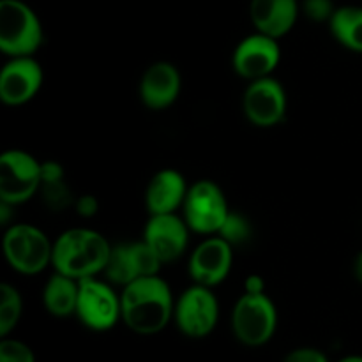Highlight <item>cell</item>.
I'll use <instances>...</instances> for the list:
<instances>
[{
  "label": "cell",
  "mask_w": 362,
  "mask_h": 362,
  "mask_svg": "<svg viewBox=\"0 0 362 362\" xmlns=\"http://www.w3.org/2000/svg\"><path fill=\"white\" fill-rule=\"evenodd\" d=\"M122 322L141 336L158 334L173 318L172 288L159 274L140 278L122 286Z\"/></svg>",
  "instance_id": "1"
},
{
  "label": "cell",
  "mask_w": 362,
  "mask_h": 362,
  "mask_svg": "<svg viewBox=\"0 0 362 362\" xmlns=\"http://www.w3.org/2000/svg\"><path fill=\"white\" fill-rule=\"evenodd\" d=\"M112 244L92 228H71L53 243L52 267L73 279L95 278L103 274L112 255Z\"/></svg>",
  "instance_id": "2"
},
{
  "label": "cell",
  "mask_w": 362,
  "mask_h": 362,
  "mask_svg": "<svg viewBox=\"0 0 362 362\" xmlns=\"http://www.w3.org/2000/svg\"><path fill=\"white\" fill-rule=\"evenodd\" d=\"M45 41L35 11L23 0H0V49L4 55L34 57Z\"/></svg>",
  "instance_id": "3"
},
{
  "label": "cell",
  "mask_w": 362,
  "mask_h": 362,
  "mask_svg": "<svg viewBox=\"0 0 362 362\" xmlns=\"http://www.w3.org/2000/svg\"><path fill=\"white\" fill-rule=\"evenodd\" d=\"M4 258L11 269L25 276L45 271L53 260V243L42 230L27 223L7 226L2 239Z\"/></svg>",
  "instance_id": "4"
},
{
  "label": "cell",
  "mask_w": 362,
  "mask_h": 362,
  "mask_svg": "<svg viewBox=\"0 0 362 362\" xmlns=\"http://www.w3.org/2000/svg\"><path fill=\"white\" fill-rule=\"evenodd\" d=\"M278 327V310L267 293H247L232 311V331L237 341L257 349L269 343Z\"/></svg>",
  "instance_id": "5"
},
{
  "label": "cell",
  "mask_w": 362,
  "mask_h": 362,
  "mask_svg": "<svg viewBox=\"0 0 362 362\" xmlns=\"http://www.w3.org/2000/svg\"><path fill=\"white\" fill-rule=\"evenodd\" d=\"M184 221L191 232L200 235H218L230 211L228 200L214 180L202 179L191 184L182 205Z\"/></svg>",
  "instance_id": "6"
},
{
  "label": "cell",
  "mask_w": 362,
  "mask_h": 362,
  "mask_svg": "<svg viewBox=\"0 0 362 362\" xmlns=\"http://www.w3.org/2000/svg\"><path fill=\"white\" fill-rule=\"evenodd\" d=\"M78 320L90 331H110L122 320L120 296L112 288V283L95 278L80 279L76 313Z\"/></svg>",
  "instance_id": "7"
},
{
  "label": "cell",
  "mask_w": 362,
  "mask_h": 362,
  "mask_svg": "<svg viewBox=\"0 0 362 362\" xmlns=\"http://www.w3.org/2000/svg\"><path fill=\"white\" fill-rule=\"evenodd\" d=\"M41 163L27 151L11 148L0 156V202L21 205L41 191Z\"/></svg>",
  "instance_id": "8"
},
{
  "label": "cell",
  "mask_w": 362,
  "mask_h": 362,
  "mask_svg": "<svg viewBox=\"0 0 362 362\" xmlns=\"http://www.w3.org/2000/svg\"><path fill=\"white\" fill-rule=\"evenodd\" d=\"M173 320L179 331L187 338H205L218 325V297L212 293V288L194 283L175 300Z\"/></svg>",
  "instance_id": "9"
},
{
  "label": "cell",
  "mask_w": 362,
  "mask_h": 362,
  "mask_svg": "<svg viewBox=\"0 0 362 362\" xmlns=\"http://www.w3.org/2000/svg\"><path fill=\"white\" fill-rule=\"evenodd\" d=\"M243 112L255 127L269 129L285 120L288 98L281 81L274 76L250 81L243 95Z\"/></svg>",
  "instance_id": "10"
},
{
  "label": "cell",
  "mask_w": 362,
  "mask_h": 362,
  "mask_svg": "<svg viewBox=\"0 0 362 362\" xmlns=\"http://www.w3.org/2000/svg\"><path fill=\"white\" fill-rule=\"evenodd\" d=\"M161 265L163 262L156 257L151 246L141 239L136 243L113 246L103 276L108 283L126 286L140 278L159 274Z\"/></svg>",
  "instance_id": "11"
},
{
  "label": "cell",
  "mask_w": 362,
  "mask_h": 362,
  "mask_svg": "<svg viewBox=\"0 0 362 362\" xmlns=\"http://www.w3.org/2000/svg\"><path fill=\"white\" fill-rule=\"evenodd\" d=\"M279 62H281L279 39L260 34V32L244 37L235 46L232 55L233 71L237 76L247 81L272 76Z\"/></svg>",
  "instance_id": "12"
},
{
  "label": "cell",
  "mask_w": 362,
  "mask_h": 362,
  "mask_svg": "<svg viewBox=\"0 0 362 362\" xmlns=\"http://www.w3.org/2000/svg\"><path fill=\"white\" fill-rule=\"evenodd\" d=\"M232 265V244H228L219 235H209L191 253L187 271H189L193 283L214 288L228 278Z\"/></svg>",
  "instance_id": "13"
},
{
  "label": "cell",
  "mask_w": 362,
  "mask_h": 362,
  "mask_svg": "<svg viewBox=\"0 0 362 362\" xmlns=\"http://www.w3.org/2000/svg\"><path fill=\"white\" fill-rule=\"evenodd\" d=\"M45 73L34 57H11L0 71V99L7 106H23L41 90Z\"/></svg>",
  "instance_id": "14"
},
{
  "label": "cell",
  "mask_w": 362,
  "mask_h": 362,
  "mask_svg": "<svg viewBox=\"0 0 362 362\" xmlns=\"http://www.w3.org/2000/svg\"><path fill=\"white\" fill-rule=\"evenodd\" d=\"M191 228L184 221L182 216L175 214H156L151 216L145 225L141 239L151 246L156 257L163 264L175 262L186 253L189 244Z\"/></svg>",
  "instance_id": "15"
},
{
  "label": "cell",
  "mask_w": 362,
  "mask_h": 362,
  "mask_svg": "<svg viewBox=\"0 0 362 362\" xmlns=\"http://www.w3.org/2000/svg\"><path fill=\"white\" fill-rule=\"evenodd\" d=\"M182 88V78L172 62L159 60L145 69L140 80V99L152 112L173 106Z\"/></svg>",
  "instance_id": "16"
},
{
  "label": "cell",
  "mask_w": 362,
  "mask_h": 362,
  "mask_svg": "<svg viewBox=\"0 0 362 362\" xmlns=\"http://www.w3.org/2000/svg\"><path fill=\"white\" fill-rule=\"evenodd\" d=\"M189 184L186 177L173 168H163L154 173L145 189V207L148 214H175L182 209Z\"/></svg>",
  "instance_id": "17"
},
{
  "label": "cell",
  "mask_w": 362,
  "mask_h": 362,
  "mask_svg": "<svg viewBox=\"0 0 362 362\" xmlns=\"http://www.w3.org/2000/svg\"><path fill=\"white\" fill-rule=\"evenodd\" d=\"M300 14L299 0H251L250 20L260 34L281 39L296 27Z\"/></svg>",
  "instance_id": "18"
},
{
  "label": "cell",
  "mask_w": 362,
  "mask_h": 362,
  "mask_svg": "<svg viewBox=\"0 0 362 362\" xmlns=\"http://www.w3.org/2000/svg\"><path fill=\"white\" fill-rule=\"evenodd\" d=\"M80 281L66 274L55 272L46 281L42 290V304L46 311L57 318H66L76 313Z\"/></svg>",
  "instance_id": "19"
},
{
  "label": "cell",
  "mask_w": 362,
  "mask_h": 362,
  "mask_svg": "<svg viewBox=\"0 0 362 362\" xmlns=\"http://www.w3.org/2000/svg\"><path fill=\"white\" fill-rule=\"evenodd\" d=\"M329 30L343 48L354 53H362V7H338L329 21Z\"/></svg>",
  "instance_id": "20"
},
{
  "label": "cell",
  "mask_w": 362,
  "mask_h": 362,
  "mask_svg": "<svg viewBox=\"0 0 362 362\" xmlns=\"http://www.w3.org/2000/svg\"><path fill=\"white\" fill-rule=\"evenodd\" d=\"M23 313V300L16 286L9 283L0 285V338H7L20 322Z\"/></svg>",
  "instance_id": "21"
},
{
  "label": "cell",
  "mask_w": 362,
  "mask_h": 362,
  "mask_svg": "<svg viewBox=\"0 0 362 362\" xmlns=\"http://www.w3.org/2000/svg\"><path fill=\"white\" fill-rule=\"evenodd\" d=\"M218 235L223 237L232 246H240V244L250 240L251 225L244 216L237 214V212H230L226 221L223 223L221 230L218 232Z\"/></svg>",
  "instance_id": "22"
},
{
  "label": "cell",
  "mask_w": 362,
  "mask_h": 362,
  "mask_svg": "<svg viewBox=\"0 0 362 362\" xmlns=\"http://www.w3.org/2000/svg\"><path fill=\"white\" fill-rule=\"evenodd\" d=\"M41 193L46 205L53 209V211H62L67 205L74 204L73 194H71L69 187H67L66 179L55 180V182H45L41 186Z\"/></svg>",
  "instance_id": "23"
},
{
  "label": "cell",
  "mask_w": 362,
  "mask_h": 362,
  "mask_svg": "<svg viewBox=\"0 0 362 362\" xmlns=\"http://www.w3.org/2000/svg\"><path fill=\"white\" fill-rule=\"evenodd\" d=\"M0 362H35V356L28 345L18 339L2 338L0 341Z\"/></svg>",
  "instance_id": "24"
},
{
  "label": "cell",
  "mask_w": 362,
  "mask_h": 362,
  "mask_svg": "<svg viewBox=\"0 0 362 362\" xmlns=\"http://www.w3.org/2000/svg\"><path fill=\"white\" fill-rule=\"evenodd\" d=\"M338 7L332 0H303L300 13L315 23H329Z\"/></svg>",
  "instance_id": "25"
},
{
  "label": "cell",
  "mask_w": 362,
  "mask_h": 362,
  "mask_svg": "<svg viewBox=\"0 0 362 362\" xmlns=\"http://www.w3.org/2000/svg\"><path fill=\"white\" fill-rule=\"evenodd\" d=\"M283 362H329V359L320 350L304 346V349L292 350Z\"/></svg>",
  "instance_id": "26"
},
{
  "label": "cell",
  "mask_w": 362,
  "mask_h": 362,
  "mask_svg": "<svg viewBox=\"0 0 362 362\" xmlns=\"http://www.w3.org/2000/svg\"><path fill=\"white\" fill-rule=\"evenodd\" d=\"M74 209L81 218H92V216L98 214L99 202L94 194H81L80 198L74 200Z\"/></svg>",
  "instance_id": "27"
},
{
  "label": "cell",
  "mask_w": 362,
  "mask_h": 362,
  "mask_svg": "<svg viewBox=\"0 0 362 362\" xmlns=\"http://www.w3.org/2000/svg\"><path fill=\"white\" fill-rule=\"evenodd\" d=\"M41 177H42V184L55 182V180L66 179V173H64V168L60 163L52 161V159H49V161L41 163Z\"/></svg>",
  "instance_id": "28"
},
{
  "label": "cell",
  "mask_w": 362,
  "mask_h": 362,
  "mask_svg": "<svg viewBox=\"0 0 362 362\" xmlns=\"http://www.w3.org/2000/svg\"><path fill=\"white\" fill-rule=\"evenodd\" d=\"M244 292L247 293H265V281L262 276L251 274L247 276L246 283H244Z\"/></svg>",
  "instance_id": "29"
},
{
  "label": "cell",
  "mask_w": 362,
  "mask_h": 362,
  "mask_svg": "<svg viewBox=\"0 0 362 362\" xmlns=\"http://www.w3.org/2000/svg\"><path fill=\"white\" fill-rule=\"evenodd\" d=\"M14 207H16V205L7 204V202H0V225H2L4 228L13 225L11 219L14 218Z\"/></svg>",
  "instance_id": "30"
},
{
  "label": "cell",
  "mask_w": 362,
  "mask_h": 362,
  "mask_svg": "<svg viewBox=\"0 0 362 362\" xmlns=\"http://www.w3.org/2000/svg\"><path fill=\"white\" fill-rule=\"evenodd\" d=\"M354 274H356V279L362 285V251L356 257V262H354Z\"/></svg>",
  "instance_id": "31"
},
{
  "label": "cell",
  "mask_w": 362,
  "mask_h": 362,
  "mask_svg": "<svg viewBox=\"0 0 362 362\" xmlns=\"http://www.w3.org/2000/svg\"><path fill=\"white\" fill-rule=\"evenodd\" d=\"M339 362H362V356H346Z\"/></svg>",
  "instance_id": "32"
}]
</instances>
